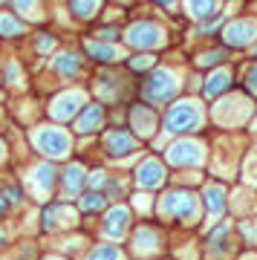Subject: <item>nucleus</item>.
<instances>
[{
    "instance_id": "35",
    "label": "nucleus",
    "mask_w": 257,
    "mask_h": 260,
    "mask_svg": "<svg viewBox=\"0 0 257 260\" xmlns=\"http://www.w3.org/2000/svg\"><path fill=\"white\" fill-rule=\"evenodd\" d=\"M6 78H9V84H18V78H23V73H18V64L15 61L6 64Z\"/></svg>"
},
{
    "instance_id": "24",
    "label": "nucleus",
    "mask_w": 257,
    "mask_h": 260,
    "mask_svg": "<svg viewBox=\"0 0 257 260\" xmlns=\"http://www.w3.org/2000/svg\"><path fill=\"white\" fill-rule=\"evenodd\" d=\"M23 20L18 15H9V12H0V38H18L23 35Z\"/></svg>"
},
{
    "instance_id": "37",
    "label": "nucleus",
    "mask_w": 257,
    "mask_h": 260,
    "mask_svg": "<svg viewBox=\"0 0 257 260\" xmlns=\"http://www.w3.org/2000/svg\"><path fill=\"white\" fill-rule=\"evenodd\" d=\"M243 234H246V240L257 243V223H243Z\"/></svg>"
},
{
    "instance_id": "20",
    "label": "nucleus",
    "mask_w": 257,
    "mask_h": 260,
    "mask_svg": "<svg viewBox=\"0 0 257 260\" xmlns=\"http://www.w3.org/2000/svg\"><path fill=\"white\" fill-rule=\"evenodd\" d=\"M202 197H205V208H208V217H220L222 208H226V188L222 185H205V191H202Z\"/></svg>"
},
{
    "instance_id": "14",
    "label": "nucleus",
    "mask_w": 257,
    "mask_h": 260,
    "mask_svg": "<svg viewBox=\"0 0 257 260\" xmlns=\"http://www.w3.org/2000/svg\"><path fill=\"white\" fill-rule=\"evenodd\" d=\"M104 124V107L101 104H87L81 113H78V121H75V130L78 133H95Z\"/></svg>"
},
{
    "instance_id": "30",
    "label": "nucleus",
    "mask_w": 257,
    "mask_h": 260,
    "mask_svg": "<svg viewBox=\"0 0 257 260\" xmlns=\"http://www.w3.org/2000/svg\"><path fill=\"white\" fill-rule=\"evenodd\" d=\"M101 208H104V197L99 194V191H90V194L84 197L81 200V211H101Z\"/></svg>"
},
{
    "instance_id": "22",
    "label": "nucleus",
    "mask_w": 257,
    "mask_h": 260,
    "mask_svg": "<svg viewBox=\"0 0 257 260\" xmlns=\"http://www.w3.org/2000/svg\"><path fill=\"white\" fill-rule=\"evenodd\" d=\"M61 182H64V194L67 197H75L78 191H81V185L87 182V174H84L81 165H70L64 171V179H61Z\"/></svg>"
},
{
    "instance_id": "11",
    "label": "nucleus",
    "mask_w": 257,
    "mask_h": 260,
    "mask_svg": "<svg viewBox=\"0 0 257 260\" xmlns=\"http://www.w3.org/2000/svg\"><path fill=\"white\" fill-rule=\"evenodd\" d=\"M165 182V168L159 165V159H145L142 165L136 168V185L153 191Z\"/></svg>"
},
{
    "instance_id": "46",
    "label": "nucleus",
    "mask_w": 257,
    "mask_h": 260,
    "mask_svg": "<svg viewBox=\"0 0 257 260\" xmlns=\"http://www.w3.org/2000/svg\"><path fill=\"white\" fill-rule=\"evenodd\" d=\"M3 3H6V0H0V6H3Z\"/></svg>"
},
{
    "instance_id": "1",
    "label": "nucleus",
    "mask_w": 257,
    "mask_h": 260,
    "mask_svg": "<svg viewBox=\"0 0 257 260\" xmlns=\"http://www.w3.org/2000/svg\"><path fill=\"white\" fill-rule=\"evenodd\" d=\"M32 145H35L38 153H44V156H49V159H64V156H70V150H73V136H70L64 127L41 124V127L32 130Z\"/></svg>"
},
{
    "instance_id": "7",
    "label": "nucleus",
    "mask_w": 257,
    "mask_h": 260,
    "mask_svg": "<svg viewBox=\"0 0 257 260\" xmlns=\"http://www.w3.org/2000/svg\"><path fill=\"white\" fill-rule=\"evenodd\" d=\"M162 211L174 220H197V197L191 191H171L162 200Z\"/></svg>"
},
{
    "instance_id": "17",
    "label": "nucleus",
    "mask_w": 257,
    "mask_h": 260,
    "mask_svg": "<svg viewBox=\"0 0 257 260\" xmlns=\"http://www.w3.org/2000/svg\"><path fill=\"white\" fill-rule=\"evenodd\" d=\"M229 87H231V70L220 67V70H214V73L205 78L202 95H205V99H217V95H222L226 90H229Z\"/></svg>"
},
{
    "instance_id": "40",
    "label": "nucleus",
    "mask_w": 257,
    "mask_h": 260,
    "mask_svg": "<svg viewBox=\"0 0 257 260\" xmlns=\"http://www.w3.org/2000/svg\"><path fill=\"white\" fill-rule=\"evenodd\" d=\"M147 200H150V197H136V200H133V205H139L142 211H147Z\"/></svg>"
},
{
    "instance_id": "4",
    "label": "nucleus",
    "mask_w": 257,
    "mask_h": 260,
    "mask_svg": "<svg viewBox=\"0 0 257 260\" xmlns=\"http://www.w3.org/2000/svg\"><path fill=\"white\" fill-rule=\"evenodd\" d=\"M182 90V81H179V75L174 73V70H168V67H159V70H153V73L147 75L145 87H142V93H145V99L150 104H165L171 102L176 93Z\"/></svg>"
},
{
    "instance_id": "13",
    "label": "nucleus",
    "mask_w": 257,
    "mask_h": 260,
    "mask_svg": "<svg viewBox=\"0 0 257 260\" xmlns=\"http://www.w3.org/2000/svg\"><path fill=\"white\" fill-rule=\"evenodd\" d=\"M130 121H133V127H136L139 136H153V130H156V113H153V107H147V104H136L130 110Z\"/></svg>"
},
{
    "instance_id": "26",
    "label": "nucleus",
    "mask_w": 257,
    "mask_h": 260,
    "mask_svg": "<svg viewBox=\"0 0 257 260\" xmlns=\"http://www.w3.org/2000/svg\"><path fill=\"white\" fill-rule=\"evenodd\" d=\"M229 249H231V229L222 225V229H217V232L211 234V251L214 254H226Z\"/></svg>"
},
{
    "instance_id": "33",
    "label": "nucleus",
    "mask_w": 257,
    "mask_h": 260,
    "mask_svg": "<svg viewBox=\"0 0 257 260\" xmlns=\"http://www.w3.org/2000/svg\"><path fill=\"white\" fill-rule=\"evenodd\" d=\"M35 47H38V52H49V49L55 47V38H52V35H38Z\"/></svg>"
},
{
    "instance_id": "42",
    "label": "nucleus",
    "mask_w": 257,
    "mask_h": 260,
    "mask_svg": "<svg viewBox=\"0 0 257 260\" xmlns=\"http://www.w3.org/2000/svg\"><path fill=\"white\" fill-rule=\"evenodd\" d=\"M3 159H6V145L0 142V162H3Z\"/></svg>"
},
{
    "instance_id": "44",
    "label": "nucleus",
    "mask_w": 257,
    "mask_h": 260,
    "mask_svg": "<svg viewBox=\"0 0 257 260\" xmlns=\"http://www.w3.org/2000/svg\"><path fill=\"white\" fill-rule=\"evenodd\" d=\"M254 58H257V47H254Z\"/></svg>"
},
{
    "instance_id": "31",
    "label": "nucleus",
    "mask_w": 257,
    "mask_h": 260,
    "mask_svg": "<svg viewBox=\"0 0 257 260\" xmlns=\"http://www.w3.org/2000/svg\"><path fill=\"white\" fill-rule=\"evenodd\" d=\"M153 61H156V58L150 55V52H145V55H133V58H130V70H133V73L153 70Z\"/></svg>"
},
{
    "instance_id": "45",
    "label": "nucleus",
    "mask_w": 257,
    "mask_h": 260,
    "mask_svg": "<svg viewBox=\"0 0 257 260\" xmlns=\"http://www.w3.org/2000/svg\"><path fill=\"white\" fill-rule=\"evenodd\" d=\"M254 130H257V119H254Z\"/></svg>"
},
{
    "instance_id": "39",
    "label": "nucleus",
    "mask_w": 257,
    "mask_h": 260,
    "mask_svg": "<svg viewBox=\"0 0 257 260\" xmlns=\"http://www.w3.org/2000/svg\"><path fill=\"white\" fill-rule=\"evenodd\" d=\"M9 197H6V194H0V217H3V214H6V211H9Z\"/></svg>"
},
{
    "instance_id": "21",
    "label": "nucleus",
    "mask_w": 257,
    "mask_h": 260,
    "mask_svg": "<svg viewBox=\"0 0 257 260\" xmlns=\"http://www.w3.org/2000/svg\"><path fill=\"white\" fill-rule=\"evenodd\" d=\"M185 9H188V15H191L194 20H205L214 18L217 15V9H220V0H185Z\"/></svg>"
},
{
    "instance_id": "32",
    "label": "nucleus",
    "mask_w": 257,
    "mask_h": 260,
    "mask_svg": "<svg viewBox=\"0 0 257 260\" xmlns=\"http://www.w3.org/2000/svg\"><path fill=\"white\" fill-rule=\"evenodd\" d=\"M246 90L251 95H257V64L248 67V73H246Z\"/></svg>"
},
{
    "instance_id": "27",
    "label": "nucleus",
    "mask_w": 257,
    "mask_h": 260,
    "mask_svg": "<svg viewBox=\"0 0 257 260\" xmlns=\"http://www.w3.org/2000/svg\"><path fill=\"white\" fill-rule=\"evenodd\" d=\"M87 260H121V249L119 246H95L87 254Z\"/></svg>"
},
{
    "instance_id": "25",
    "label": "nucleus",
    "mask_w": 257,
    "mask_h": 260,
    "mask_svg": "<svg viewBox=\"0 0 257 260\" xmlns=\"http://www.w3.org/2000/svg\"><path fill=\"white\" fill-rule=\"evenodd\" d=\"M70 9H73L75 18L90 20V18H95V15H99L101 0H70Z\"/></svg>"
},
{
    "instance_id": "29",
    "label": "nucleus",
    "mask_w": 257,
    "mask_h": 260,
    "mask_svg": "<svg viewBox=\"0 0 257 260\" xmlns=\"http://www.w3.org/2000/svg\"><path fill=\"white\" fill-rule=\"evenodd\" d=\"M220 61H226V52L222 49H208L197 58V67H217Z\"/></svg>"
},
{
    "instance_id": "18",
    "label": "nucleus",
    "mask_w": 257,
    "mask_h": 260,
    "mask_svg": "<svg viewBox=\"0 0 257 260\" xmlns=\"http://www.w3.org/2000/svg\"><path fill=\"white\" fill-rule=\"evenodd\" d=\"M52 67H55V73L61 78H78V73H81V55L78 52H58Z\"/></svg>"
},
{
    "instance_id": "36",
    "label": "nucleus",
    "mask_w": 257,
    "mask_h": 260,
    "mask_svg": "<svg viewBox=\"0 0 257 260\" xmlns=\"http://www.w3.org/2000/svg\"><path fill=\"white\" fill-rule=\"evenodd\" d=\"M220 20H222V15H214V18L208 20V23H202V26H200V32H202V35H211L214 29L220 26Z\"/></svg>"
},
{
    "instance_id": "43",
    "label": "nucleus",
    "mask_w": 257,
    "mask_h": 260,
    "mask_svg": "<svg viewBox=\"0 0 257 260\" xmlns=\"http://www.w3.org/2000/svg\"><path fill=\"white\" fill-rule=\"evenodd\" d=\"M46 260H58V257H46Z\"/></svg>"
},
{
    "instance_id": "5",
    "label": "nucleus",
    "mask_w": 257,
    "mask_h": 260,
    "mask_svg": "<svg viewBox=\"0 0 257 260\" xmlns=\"http://www.w3.org/2000/svg\"><path fill=\"white\" fill-rule=\"evenodd\" d=\"M257 38V20L254 18H240L222 26V44L231 49L251 47V41Z\"/></svg>"
},
{
    "instance_id": "34",
    "label": "nucleus",
    "mask_w": 257,
    "mask_h": 260,
    "mask_svg": "<svg viewBox=\"0 0 257 260\" xmlns=\"http://www.w3.org/2000/svg\"><path fill=\"white\" fill-rule=\"evenodd\" d=\"M87 182H90L92 188H101V185H107V174H104V171H92L90 177H87Z\"/></svg>"
},
{
    "instance_id": "9",
    "label": "nucleus",
    "mask_w": 257,
    "mask_h": 260,
    "mask_svg": "<svg viewBox=\"0 0 257 260\" xmlns=\"http://www.w3.org/2000/svg\"><path fill=\"white\" fill-rule=\"evenodd\" d=\"M104 148H107V153H110L113 159H119V156L133 153V150L139 148V142L130 136L127 130H107V133H104Z\"/></svg>"
},
{
    "instance_id": "19",
    "label": "nucleus",
    "mask_w": 257,
    "mask_h": 260,
    "mask_svg": "<svg viewBox=\"0 0 257 260\" xmlns=\"http://www.w3.org/2000/svg\"><path fill=\"white\" fill-rule=\"evenodd\" d=\"M73 223H75V214H73V208H67V205H52V208L44 211V229L46 232L61 229V225H73Z\"/></svg>"
},
{
    "instance_id": "16",
    "label": "nucleus",
    "mask_w": 257,
    "mask_h": 260,
    "mask_svg": "<svg viewBox=\"0 0 257 260\" xmlns=\"http://www.w3.org/2000/svg\"><path fill=\"white\" fill-rule=\"evenodd\" d=\"M84 49H87V55H90L92 61H99V64H113V61L121 58V49L116 47V44H104V41H87Z\"/></svg>"
},
{
    "instance_id": "28",
    "label": "nucleus",
    "mask_w": 257,
    "mask_h": 260,
    "mask_svg": "<svg viewBox=\"0 0 257 260\" xmlns=\"http://www.w3.org/2000/svg\"><path fill=\"white\" fill-rule=\"evenodd\" d=\"M15 3V9H18V15H23V18H41V12H38V0H12Z\"/></svg>"
},
{
    "instance_id": "23",
    "label": "nucleus",
    "mask_w": 257,
    "mask_h": 260,
    "mask_svg": "<svg viewBox=\"0 0 257 260\" xmlns=\"http://www.w3.org/2000/svg\"><path fill=\"white\" fill-rule=\"evenodd\" d=\"M156 246H159V237H156V232H150V229H139L136 237H133V251H136V254H150Z\"/></svg>"
},
{
    "instance_id": "3",
    "label": "nucleus",
    "mask_w": 257,
    "mask_h": 260,
    "mask_svg": "<svg viewBox=\"0 0 257 260\" xmlns=\"http://www.w3.org/2000/svg\"><path fill=\"white\" fill-rule=\"evenodd\" d=\"M202 119L205 116H202L200 102H194V99L176 102L165 113V133H194V130H200Z\"/></svg>"
},
{
    "instance_id": "12",
    "label": "nucleus",
    "mask_w": 257,
    "mask_h": 260,
    "mask_svg": "<svg viewBox=\"0 0 257 260\" xmlns=\"http://www.w3.org/2000/svg\"><path fill=\"white\" fill-rule=\"evenodd\" d=\"M29 188H32V194L38 197V200H44V197L52 194V185H55V171H52V165H38L32 168V174H29Z\"/></svg>"
},
{
    "instance_id": "10",
    "label": "nucleus",
    "mask_w": 257,
    "mask_h": 260,
    "mask_svg": "<svg viewBox=\"0 0 257 260\" xmlns=\"http://www.w3.org/2000/svg\"><path fill=\"white\" fill-rule=\"evenodd\" d=\"M226 107L231 104V110H214V116H217V121L220 124H240V121L248 119V113H251V104H248V99H243V95H231L229 102H222Z\"/></svg>"
},
{
    "instance_id": "15",
    "label": "nucleus",
    "mask_w": 257,
    "mask_h": 260,
    "mask_svg": "<svg viewBox=\"0 0 257 260\" xmlns=\"http://www.w3.org/2000/svg\"><path fill=\"white\" fill-rule=\"evenodd\" d=\"M127 220H130V211L124 205H113V211L107 214V220H104V232L110 234L113 240H121L124 232H127Z\"/></svg>"
},
{
    "instance_id": "2",
    "label": "nucleus",
    "mask_w": 257,
    "mask_h": 260,
    "mask_svg": "<svg viewBox=\"0 0 257 260\" xmlns=\"http://www.w3.org/2000/svg\"><path fill=\"white\" fill-rule=\"evenodd\" d=\"M124 44L139 49V52H153V49H162L168 44V32L153 20H136L124 32Z\"/></svg>"
},
{
    "instance_id": "38",
    "label": "nucleus",
    "mask_w": 257,
    "mask_h": 260,
    "mask_svg": "<svg viewBox=\"0 0 257 260\" xmlns=\"http://www.w3.org/2000/svg\"><path fill=\"white\" fill-rule=\"evenodd\" d=\"M107 194H110V197H119L121 194V182H119V179H116V182H113V179L107 182Z\"/></svg>"
},
{
    "instance_id": "6",
    "label": "nucleus",
    "mask_w": 257,
    "mask_h": 260,
    "mask_svg": "<svg viewBox=\"0 0 257 260\" xmlns=\"http://www.w3.org/2000/svg\"><path fill=\"white\" fill-rule=\"evenodd\" d=\"M87 95L81 93V90H67V93L55 95L52 99V104H49V113H52V119L58 121H73L78 113L87 107Z\"/></svg>"
},
{
    "instance_id": "8",
    "label": "nucleus",
    "mask_w": 257,
    "mask_h": 260,
    "mask_svg": "<svg viewBox=\"0 0 257 260\" xmlns=\"http://www.w3.org/2000/svg\"><path fill=\"white\" fill-rule=\"evenodd\" d=\"M168 159H171L174 165H182V168L202 165V162H205V148L194 139H182V142H176V145L168 148Z\"/></svg>"
},
{
    "instance_id": "41",
    "label": "nucleus",
    "mask_w": 257,
    "mask_h": 260,
    "mask_svg": "<svg viewBox=\"0 0 257 260\" xmlns=\"http://www.w3.org/2000/svg\"><path fill=\"white\" fill-rule=\"evenodd\" d=\"M156 3H159V6H174L176 0H156Z\"/></svg>"
}]
</instances>
